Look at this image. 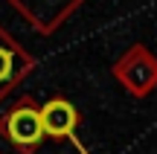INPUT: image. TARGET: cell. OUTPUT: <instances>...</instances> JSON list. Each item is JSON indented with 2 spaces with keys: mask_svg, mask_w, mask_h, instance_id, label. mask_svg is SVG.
<instances>
[{
  "mask_svg": "<svg viewBox=\"0 0 157 154\" xmlns=\"http://www.w3.org/2000/svg\"><path fill=\"white\" fill-rule=\"evenodd\" d=\"M41 125L44 134L50 140H70L73 148L78 154H87L82 143L76 140V128H78V108L64 96H52L41 105Z\"/></svg>",
  "mask_w": 157,
  "mask_h": 154,
  "instance_id": "obj_5",
  "label": "cell"
},
{
  "mask_svg": "<svg viewBox=\"0 0 157 154\" xmlns=\"http://www.w3.org/2000/svg\"><path fill=\"white\" fill-rule=\"evenodd\" d=\"M32 70H35V55L0 26V102L15 87L23 85Z\"/></svg>",
  "mask_w": 157,
  "mask_h": 154,
  "instance_id": "obj_4",
  "label": "cell"
},
{
  "mask_svg": "<svg viewBox=\"0 0 157 154\" xmlns=\"http://www.w3.org/2000/svg\"><path fill=\"white\" fill-rule=\"evenodd\" d=\"M113 79L131 93L143 99L157 87V55L146 44H131L111 67Z\"/></svg>",
  "mask_w": 157,
  "mask_h": 154,
  "instance_id": "obj_2",
  "label": "cell"
},
{
  "mask_svg": "<svg viewBox=\"0 0 157 154\" xmlns=\"http://www.w3.org/2000/svg\"><path fill=\"white\" fill-rule=\"evenodd\" d=\"M0 137L17 154H35L47 137L41 125V105L32 96H17L0 116Z\"/></svg>",
  "mask_w": 157,
  "mask_h": 154,
  "instance_id": "obj_1",
  "label": "cell"
},
{
  "mask_svg": "<svg viewBox=\"0 0 157 154\" xmlns=\"http://www.w3.org/2000/svg\"><path fill=\"white\" fill-rule=\"evenodd\" d=\"M21 17L41 35H56L87 0H9Z\"/></svg>",
  "mask_w": 157,
  "mask_h": 154,
  "instance_id": "obj_3",
  "label": "cell"
}]
</instances>
